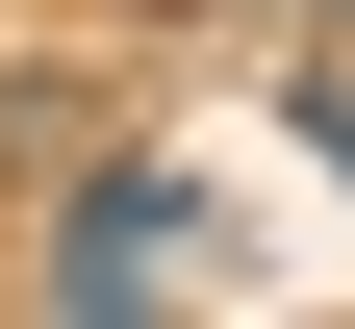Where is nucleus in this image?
Here are the masks:
<instances>
[{
  "label": "nucleus",
  "instance_id": "f257e3e1",
  "mask_svg": "<svg viewBox=\"0 0 355 329\" xmlns=\"http://www.w3.org/2000/svg\"><path fill=\"white\" fill-rule=\"evenodd\" d=\"M178 228H203V203L127 152V177H76V203H51V254H26V278H51V304H178Z\"/></svg>",
  "mask_w": 355,
  "mask_h": 329
}]
</instances>
